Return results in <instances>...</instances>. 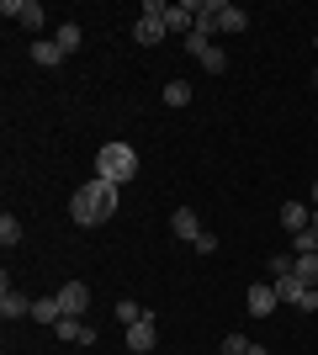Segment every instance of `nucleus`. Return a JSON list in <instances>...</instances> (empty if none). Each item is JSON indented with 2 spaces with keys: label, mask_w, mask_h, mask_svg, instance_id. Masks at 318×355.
Instances as JSON below:
<instances>
[{
  "label": "nucleus",
  "mask_w": 318,
  "mask_h": 355,
  "mask_svg": "<svg viewBox=\"0 0 318 355\" xmlns=\"http://www.w3.org/2000/svg\"><path fill=\"white\" fill-rule=\"evenodd\" d=\"M249 27V16L239 11V6H228V0H218V32H244Z\"/></svg>",
  "instance_id": "13"
},
{
  "label": "nucleus",
  "mask_w": 318,
  "mask_h": 355,
  "mask_svg": "<svg viewBox=\"0 0 318 355\" xmlns=\"http://www.w3.org/2000/svg\"><path fill=\"white\" fill-rule=\"evenodd\" d=\"M0 16H11L16 27H27V32H43V6H37V0H6V6H0Z\"/></svg>",
  "instance_id": "2"
},
{
  "label": "nucleus",
  "mask_w": 318,
  "mask_h": 355,
  "mask_svg": "<svg viewBox=\"0 0 318 355\" xmlns=\"http://www.w3.org/2000/svg\"><path fill=\"white\" fill-rule=\"evenodd\" d=\"M69 218H75V228H96V202H91V191H85V186H80L75 196H69Z\"/></svg>",
  "instance_id": "9"
},
{
  "label": "nucleus",
  "mask_w": 318,
  "mask_h": 355,
  "mask_svg": "<svg viewBox=\"0 0 318 355\" xmlns=\"http://www.w3.org/2000/svg\"><path fill=\"white\" fill-rule=\"evenodd\" d=\"M308 223H313V212H308L303 202H281V228H287V234H303Z\"/></svg>",
  "instance_id": "12"
},
{
  "label": "nucleus",
  "mask_w": 318,
  "mask_h": 355,
  "mask_svg": "<svg viewBox=\"0 0 318 355\" xmlns=\"http://www.w3.org/2000/svg\"><path fill=\"white\" fill-rule=\"evenodd\" d=\"M0 244H6V250H11V244H21V223H16L11 212L0 218Z\"/></svg>",
  "instance_id": "22"
},
{
  "label": "nucleus",
  "mask_w": 318,
  "mask_h": 355,
  "mask_svg": "<svg viewBox=\"0 0 318 355\" xmlns=\"http://www.w3.org/2000/svg\"><path fill=\"white\" fill-rule=\"evenodd\" d=\"M191 250H197V254H212V250H218V234H202L197 244H191Z\"/></svg>",
  "instance_id": "25"
},
{
  "label": "nucleus",
  "mask_w": 318,
  "mask_h": 355,
  "mask_svg": "<svg viewBox=\"0 0 318 355\" xmlns=\"http://www.w3.org/2000/svg\"><path fill=\"white\" fill-rule=\"evenodd\" d=\"M313 228H318V207H313Z\"/></svg>",
  "instance_id": "28"
},
{
  "label": "nucleus",
  "mask_w": 318,
  "mask_h": 355,
  "mask_svg": "<svg viewBox=\"0 0 318 355\" xmlns=\"http://www.w3.org/2000/svg\"><path fill=\"white\" fill-rule=\"evenodd\" d=\"M197 32H202V37H212V32H218V0H202V11H197Z\"/></svg>",
  "instance_id": "18"
},
{
  "label": "nucleus",
  "mask_w": 318,
  "mask_h": 355,
  "mask_svg": "<svg viewBox=\"0 0 318 355\" xmlns=\"http://www.w3.org/2000/svg\"><path fill=\"white\" fill-rule=\"evenodd\" d=\"M308 202H313V207H318V180H313V186H308Z\"/></svg>",
  "instance_id": "26"
},
{
  "label": "nucleus",
  "mask_w": 318,
  "mask_h": 355,
  "mask_svg": "<svg viewBox=\"0 0 318 355\" xmlns=\"http://www.w3.org/2000/svg\"><path fill=\"white\" fill-rule=\"evenodd\" d=\"M244 355H265V345H249V350H244Z\"/></svg>",
  "instance_id": "27"
},
{
  "label": "nucleus",
  "mask_w": 318,
  "mask_h": 355,
  "mask_svg": "<svg viewBox=\"0 0 318 355\" xmlns=\"http://www.w3.org/2000/svg\"><path fill=\"white\" fill-rule=\"evenodd\" d=\"M292 250H297V254H318V228H313V223H308L303 234H292Z\"/></svg>",
  "instance_id": "20"
},
{
  "label": "nucleus",
  "mask_w": 318,
  "mask_h": 355,
  "mask_svg": "<svg viewBox=\"0 0 318 355\" xmlns=\"http://www.w3.org/2000/svg\"><path fill=\"white\" fill-rule=\"evenodd\" d=\"M32 64L59 69V64H64V48H59V43H48V37H37V43H32Z\"/></svg>",
  "instance_id": "14"
},
{
  "label": "nucleus",
  "mask_w": 318,
  "mask_h": 355,
  "mask_svg": "<svg viewBox=\"0 0 318 355\" xmlns=\"http://www.w3.org/2000/svg\"><path fill=\"white\" fill-rule=\"evenodd\" d=\"M53 334H59L64 345H96V329L85 324V318H59V324H53Z\"/></svg>",
  "instance_id": "7"
},
{
  "label": "nucleus",
  "mask_w": 318,
  "mask_h": 355,
  "mask_svg": "<svg viewBox=\"0 0 318 355\" xmlns=\"http://www.w3.org/2000/svg\"><path fill=\"white\" fill-rule=\"evenodd\" d=\"M276 302H281V297H276V286H249V297H244L249 318H265V313H271Z\"/></svg>",
  "instance_id": "10"
},
{
  "label": "nucleus",
  "mask_w": 318,
  "mask_h": 355,
  "mask_svg": "<svg viewBox=\"0 0 318 355\" xmlns=\"http://www.w3.org/2000/svg\"><path fill=\"white\" fill-rule=\"evenodd\" d=\"M197 59H202V69H207V74H223V69H228V53H223L218 43H207V48L197 53Z\"/></svg>",
  "instance_id": "17"
},
{
  "label": "nucleus",
  "mask_w": 318,
  "mask_h": 355,
  "mask_svg": "<svg viewBox=\"0 0 318 355\" xmlns=\"http://www.w3.org/2000/svg\"><path fill=\"white\" fill-rule=\"evenodd\" d=\"M313 48H318V37H313Z\"/></svg>",
  "instance_id": "30"
},
{
  "label": "nucleus",
  "mask_w": 318,
  "mask_h": 355,
  "mask_svg": "<svg viewBox=\"0 0 318 355\" xmlns=\"http://www.w3.org/2000/svg\"><path fill=\"white\" fill-rule=\"evenodd\" d=\"M96 175L112 180V186H127L138 175V148L133 144H101L96 148Z\"/></svg>",
  "instance_id": "1"
},
{
  "label": "nucleus",
  "mask_w": 318,
  "mask_h": 355,
  "mask_svg": "<svg viewBox=\"0 0 318 355\" xmlns=\"http://www.w3.org/2000/svg\"><path fill=\"white\" fill-rule=\"evenodd\" d=\"M154 345H159V329H154V313H149V318H138V324L127 329V350H133V355H149Z\"/></svg>",
  "instance_id": "4"
},
{
  "label": "nucleus",
  "mask_w": 318,
  "mask_h": 355,
  "mask_svg": "<svg viewBox=\"0 0 318 355\" xmlns=\"http://www.w3.org/2000/svg\"><path fill=\"white\" fill-rule=\"evenodd\" d=\"M165 16H143L138 11V27H133V37H138V48H154V43H165Z\"/></svg>",
  "instance_id": "8"
},
{
  "label": "nucleus",
  "mask_w": 318,
  "mask_h": 355,
  "mask_svg": "<svg viewBox=\"0 0 318 355\" xmlns=\"http://www.w3.org/2000/svg\"><path fill=\"white\" fill-rule=\"evenodd\" d=\"M53 43L64 48V59H69V53H75L80 43H85V32H80V21H59V32H53Z\"/></svg>",
  "instance_id": "15"
},
{
  "label": "nucleus",
  "mask_w": 318,
  "mask_h": 355,
  "mask_svg": "<svg viewBox=\"0 0 318 355\" xmlns=\"http://www.w3.org/2000/svg\"><path fill=\"white\" fill-rule=\"evenodd\" d=\"M32 318H37V324H59V318H64L59 297H37V302H32Z\"/></svg>",
  "instance_id": "16"
},
{
  "label": "nucleus",
  "mask_w": 318,
  "mask_h": 355,
  "mask_svg": "<svg viewBox=\"0 0 318 355\" xmlns=\"http://www.w3.org/2000/svg\"><path fill=\"white\" fill-rule=\"evenodd\" d=\"M170 228H175V239H186V244H197V239L207 234V228L197 223V212H191V207H181V212H175V223H170Z\"/></svg>",
  "instance_id": "11"
},
{
  "label": "nucleus",
  "mask_w": 318,
  "mask_h": 355,
  "mask_svg": "<svg viewBox=\"0 0 318 355\" xmlns=\"http://www.w3.org/2000/svg\"><path fill=\"white\" fill-rule=\"evenodd\" d=\"M59 308H64V318H80V313L91 308V292H85V282H69V286H59Z\"/></svg>",
  "instance_id": "3"
},
{
  "label": "nucleus",
  "mask_w": 318,
  "mask_h": 355,
  "mask_svg": "<svg viewBox=\"0 0 318 355\" xmlns=\"http://www.w3.org/2000/svg\"><path fill=\"white\" fill-rule=\"evenodd\" d=\"M0 318H32V302L11 286V276L0 282Z\"/></svg>",
  "instance_id": "5"
},
{
  "label": "nucleus",
  "mask_w": 318,
  "mask_h": 355,
  "mask_svg": "<svg viewBox=\"0 0 318 355\" xmlns=\"http://www.w3.org/2000/svg\"><path fill=\"white\" fill-rule=\"evenodd\" d=\"M249 350V340H244V334H223V355H244Z\"/></svg>",
  "instance_id": "24"
},
{
  "label": "nucleus",
  "mask_w": 318,
  "mask_h": 355,
  "mask_svg": "<svg viewBox=\"0 0 318 355\" xmlns=\"http://www.w3.org/2000/svg\"><path fill=\"white\" fill-rule=\"evenodd\" d=\"M292 270H297L308 286H318V254H297V260H292Z\"/></svg>",
  "instance_id": "19"
},
{
  "label": "nucleus",
  "mask_w": 318,
  "mask_h": 355,
  "mask_svg": "<svg viewBox=\"0 0 318 355\" xmlns=\"http://www.w3.org/2000/svg\"><path fill=\"white\" fill-rule=\"evenodd\" d=\"M313 85H318V69H313Z\"/></svg>",
  "instance_id": "29"
},
{
  "label": "nucleus",
  "mask_w": 318,
  "mask_h": 355,
  "mask_svg": "<svg viewBox=\"0 0 318 355\" xmlns=\"http://www.w3.org/2000/svg\"><path fill=\"white\" fill-rule=\"evenodd\" d=\"M165 101L170 106H186V101H191V85H186V80H170V85H165Z\"/></svg>",
  "instance_id": "23"
},
{
  "label": "nucleus",
  "mask_w": 318,
  "mask_h": 355,
  "mask_svg": "<svg viewBox=\"0 0 318 355\" xmlns=\"http://www.w3.org/2000/svg\"><path fill=\"white\" fill-rule=\"evenodd\" d=\"M85 191H91V202H96V218H112V212H117V186H112V180H101V175H96L91 180V186H85Z\"/></svg>",
  "instance_id": "6"
},
{
  "label": "nucleus",
  "mask_w": 318,
  "mask_h": 355,
  "mask_svg": "<svg viewBox=\"0 0 318 355\" xmlns=\"http://www.w3.org/2000/svg\"><path fill=\"white\" fill-rule=\"evenodd\" d=\"M138 318H149V308H138V302H117V324L122 329H133Z\"/></svg>",
  "instance_id": "21"
}]
</instances>
